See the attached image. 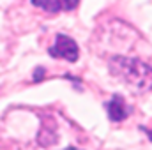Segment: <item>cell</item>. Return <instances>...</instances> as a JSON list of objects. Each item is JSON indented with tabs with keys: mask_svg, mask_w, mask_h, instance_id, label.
Segmentation results:
<instances>
[{
	"mask_svg": "<svg viewBox=\"0 0 152 150\" xmlns=\"http://www.w3.org/2000/svg\"><path fill=\"white\" fill-rule=\"evenodd\" d=\"M110 71L136 94L152 90V67L138 58L113 57L110 60Z\"/></svg>",
	"mask_w": 152,
	"mask_h": 150,
	"instance_id": "1",
	"label": "cell"
},
{
	"mask_svg": "<svg viewBox=\"0 0 152 150\" xmlns=\"http://www.w3.org/2000/svg\"><path fill=\"white\" fill-rule=\"evenodd\" d=\"M50 55L55 57V58H66L69 62H76L78 55H80V50H78V44L71 37H67L64 34H58L57 39H55V44L50 48Z\"/></svg>",
	"mask_w": 152,
	"mask_h": 150,
	"instance_id": "2",
	"label": "cell"
},
{
	"mask_svg": "<svg viewBox=\"0 0 152 150\" xmlns=\"http://www.w3.org/2000/svg\"><path fill=\"white\" fill-rule=\"evenodd\" d=\"M106 110H108L110 120H113V122H122V120H126L127 115H129V111H131V110L126 106V103H124V99H122L120 95H113V99L106 104Z\"/></svg>",
	"mask_w": 152,
	"mask_h": 150,
	"instance_id": "3",
	"label": "cell"
},
{
	"mask_svg": "<svg viewBox=\"0 0 152 150\" xmlns=\"http://www.w3.org/2000/svg\"><path fill=\"white\" fill-rule=\"evenodd\" d=\"M32 4L41 7V9H44L46 12H58L62 9L60 0H32Z\"/></svg>",
	"mask_w": 152,
	"mask_h": 150,
	"instance_id": "4",
	"label": "cell"
},
{
	"mask_svg": "<svg viewBox=\"0 0 152 150\" xmlns=\"http://www.w3.org/2000/svg\"><path fill=\"white\" fill-rule=\"evenodd\" d=\"M78 2H80V0H60L62 9H66V11H73L76 5H78Z\"/></svg>",
	"mask_w": 152,
	"mask_h": 150,
	"instance_id": "5",
	"label": "cell"
},
{
	"mask_svg": "<svg viewBox=\"0 0 152 150\" xmlns=\"http://www.w3.org/2000/svg\"><path fill=\"white\" fill-rule=\"evenodd\" d=\"M142 129H143V131L147 133V136H149V140L152 141V129H147V127H142Z\"/></svg>",
	"mask_w": 152,
	"mask_h": 150,
	"instance_id": "6",
	"label": "cell"
},
{
	"mask_svg": "<svg viewBox=\"0 0 152 150\" xmlns=\"http://www.w3.org/2000/svg\"><path fill=\"white\" fill-rule=\"evenodd\" d=\"M64 150H81V149H75V147H67V149H64Z\"/></svg>",
	"mask_w": 152,
	"mask_h": 150,
	"instance_id": "7",
	"label": "cell"
}]
</instances>
